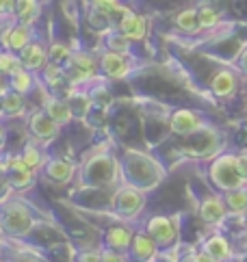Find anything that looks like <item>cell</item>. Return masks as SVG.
Masks as SVG:
<instances>
[{"instance_id": "obj_1", "label": "cell", "mask_w": 247, "mask_h": 262, "mask_svg": "<svg viewBox=\"0 0 247 262\" xmlns=\"http://www.w3.org/2000/svg\"><path fill=\"white\" fill-rule=\"evenodd\" d=\"M123 184H132L141 191H150L165 178V169L156 158L139 149H126L119 161Z\"/></svg>"}, {"instance_id": "obj_2", "label": "cell", "mask_w": 247, "mask_h": 262, "mask_svg": "<svg viewBox=\"0 0 247 262\" xmlns=\"http://www.w3.org/2000/svg\"><path fill=\"white\" fill-rule=\"evenodd\" d=\"M121 178V167L109 154H96L78 167V186L80 189H98L111 186Z\"/></svg>"}, {"instance_id": "obj_3", "label": "cell", "mask_w": 247, "mask_h": 262, "mask_svg": "<svg viewBox=\"0 0 247 262\" xmlns=\"http://www.w3.org/2000/svg\"><path fill=\"white\" fill-rule=\"evenodd\" d=\"M35 212L22 200H7L0 204V228L9 238H24L35 228Z\"/></svg>"}, {"instance_id": "obj_4", "label": "cell", "mask_w": 247, "mask_h": 262, "mask_svg": "<svg viewBox=\"0 0 247 262\" xmlns=\"http://www.w3.org/2000/svg\"><path fill=\"white\" fill-rule=\"evenodd\" d=\"M208 178H211V182L223 193L247 186V180L243 178L239 165H236V156L234 154L217 156L215 161L211 163V167H208Z\"/></svg>"}, {"instance_id": "obj_5", "label": "cell", "mask_w": 247, "mask_h": 262, "mask_svg": "<svg viewBox=\"0 0 247 262\" xmlns=\"http://www.w3.org/2000/svg\"><path fill=\"white\" fill-rule=\"evenodd\" d=\"M146 208V191L132 184H121L111 198V210L119 219H135Z\"/></svg>"}, {"instance_id": "obj_6", "label": "cell", "mask_w": 247, "mask_h": 262, "mask_svg": "<svg viewBox=\"0 0 247 262\" xmlns=\"http://www.w3.org/2000/svg\"><path fill=\"white\" fill-rule=\"evenodd\" d=\"M146 232L150 234L158 249H172L178 245L180 238V226L176 217H165V214H156L150 217L146 223Z\"/></svg>"}, {"instance_id": "obj_7", "label": "cell", "mask_w": 247, "mask_h": 262, "mask_svg": "<svg viewBox=\"0 0 247 262\" xmlns=\"http://www.w3.org/2000/svg\"><path fill=\"white\" fill-rule=\"evenodd\" d=\"M35 39V29L33 24H22V22H13L9 24L7 29L0 35V46L5 50L11 52H20L22 48H26L28 43Z\"/></svg>"}, {"instance_id": "obj_8", "label": "cell", "mask_w": 247, "mask_h": 262, "mask_svg": "<svg viewBox=\"0 0 247 262\" xmlns=\"http://www.w3.org/2000/svg\"><path fill=\"white\" fill-rule=\"evenodd\" d=\"M202 128H204L202 117L191 108H176L169 115V130L178 137H193Z\"/></svg>"}, {"instance_id": "obj_9", "label": "cell", "mask_w": 247, "mask_h": 262, "mask_svg": "<svg viewBox=\"0 0 247 262\" xmlns=\"http://www.w3.org/2000/svg\"><path fill=\"white\" fill-rule=\"evenodd\" d=\"M132 59L130 54H121V52H111L104 50L100 54V74L104 78H126L132 72Z\"/></svg>"}, {"instance_id": "obj_10", "label": "cell", "mask_w": 247, "mask_h": 262, "mask_svg": "<svg viewBox=\"0 0 247 262\" xmlns=\"http://www.w3.org/2000/svg\"><path fill=\"white\" fill-rule=\"evenodd\" d=\"M158 245L154 243V238L150 236L146 230L135 232V238H132L130 247L126 251L128 262H152L158 256Z\"/></svg>"}, {"instance_id": "obj_11", "label": "cell", "mask_w": 247, "mask_h": 262, "mask_svg": "<svg viewBox=\"0 0 247 262\" xmlns=\"http://www.w3.org/2000/svg\"><path fill=\"white\" fill-rule=\"evenodd\" d=\"M39 171H42V176L46 178V180H50L54 184H65V182H70L72 178L76 176V171H78V165L68 161V158L52 156V158H48V161L44 163V167Z\"/></svg>"}, {"instance_id": "obj_12", "label": "cell", "mask_w": 247, "mask_h": 262, "mask_svg": "<svg viewBox=\"0 0 247 262\" xmlns=\"http://www.w3.org/2000/svg\"><path fill=\"white\" fill-rule=\"evenodd\" d=\"M17 54H20L22 68L28 72H42L46 68V63H48V46H46V41L39 39V37H35V39Z\"/></svg>"}, {"instance_id": "obj_13", "label": "cell", "mask_w": 247, "mask_h": 262, "mask_svg": "<svg viewBox=\"0 0 247 262\" xmlns=\"http://www.w3.org/2000/svg\"><path fill=\"white\" fill-rule=\"evenodd\" d=\"M59 124L46 113V108H37L35 113L28 117V133L39 141H52V139L59 135Z\"/></svg>"}, {"instance_id": "obj_14", "label": "cell", "mask_w": 247, "mask_h": 262, "mask_svg": "<svg viewBox=\"0 0 247 262\" xmlns=\"http://www.w3.org/2000/svg\"><path fill=\"white\" fill-rule=\"evenodd\" d=\"M132 238H135V230H130L128 226H111L102 234V247L126 254Z\"/></svg>"}, {"instance_id": "obj_15", "label": "cell", "mask_w": 247, "mask_h": 262, "mask_svg": "<svg viewBox=\"0 0 247 262\" xmlns=\"http://www.w3.org/2000/svg\"><path fill=\"white\" fill-rule=\"evenodd\" d=\"M117 29L126 35L130 41H141L148 35V22H146L143 15H139V13H135V11H130L128 9V11L119 17Z\"/></svg>"}, {"instance_id": "obj_16", "label": "cell", "mask_w": 247, "mask_h": 262, "mask_svg": "<svg viewBox=\"0 0 247 262\" xmlns=\"http://www.w3.org/2000/svg\"><path fill=\"white\" fill-rule=\"evenodd\" d=\"M225 214H228V206L221 195H208V198H204L202 204H199V217H202V221L208 223V226L221 223L225 219Z\"/></svg>"}, {"instance_id": "obj_17", "label": "cell", "mask_w": 247, "mask_h": 262, "mask_svg": "<svg viewBox=\"0 0 247 262\" xmlns=\"http://www.w3.org/2000/svg\"><path fill=\"white\" fill-rule=\"evenodd\" d=\"M239 89V78L230 70H219L211 80V91L217 98H230Z\"/></svg>"}, {"instance_id": "obj_18", "label": "cell", "mask_w": 247, "mask_h": 262, "mask_svg": "<svg viewBox=\"0 0 247 262\" xmlns=\"http://www.w3.org/2000/svg\"><path fill=\"white\" fill-rule=\"evenodd\" d=\"M5 87L26 98L35 89V72H28L22 68L13 74H9V76H5Z\"/></svg>"}, {"instance_id": "obj_19", "label": "cell", "mask_w": 247, "mask_h": 262, "mask_svg": "<svg viewBox=\"0 0 247 262\" xmlns=\"http://www.w3.org/2000/svg\"><path fill=\"white\" fill-rule=\"evenodd\" d=\"M44 108H46V113H48L59 126L70 124V121L74 119V111H72V106L68 104V100H63V98H56V96L46 98Z\"/></svg>"}, {"instance_id": "obj_20", "label": "cell", "mask_w": 247, "mask_h": 262, "mask_svg": "<svg viewBox=\"0 0 247 262\" xmlns=\"http://www.w3.org/2000/svg\"><path fill=\"white\" fill-rule=\"evenodd\" d=\"M202 249L206 251L208 256H213L217 262H225L232 258V247L230 243H228L225 236L221 234H213V236H208L204 243H202Z\"/></svg>"}, {"instance_id": "obj_21", "label": "cell", "mask_w": 247, "mask_h": 262, "mask_svg": "<svg viewBox=\"0 0 247 262\" xmlns=\"http://www.w3.org/2000/svg\"><path fill=\"white\" fill-rule=\"evenodd\" d=\"M0 108H3V115L17 117L26 111V100H24V96H20V93L5 87L0 91Z\"/></svg>"}, {"instance_id": "obj_22", "label": "cell", "mask_w": 247, "mask_h": 262, "mask_svg": "<svg viewBox=\"0 0 247 262\" xmlns=\"http://www.w3.org/2000/svg\"><path fill=\"white\" fill-rule=\"evenodd\" d=\"M130 48H132V41L119 29H111V31H107V35H104V50L130 54Z\"/></svg>"}, {"instance_id": "obj_23", "label": "cell", "mask_w": 247, "mask_h": 262, "mask_svg": "<svg viewBox=\"0 0 247 262\" xmlns=\"http://www.w3.org/2000/svg\"><path fill=\"white\" fill-rule=\"evenodd\" d=\"M37 15H39V3L37 0H15V11H13L15 22L33 24Z\"/></svg>"}, {"instance_id": "obj_24", "label": "cell", "mask_w": 247, "mask_h": 262, "mask_svg": "<svg viewBox=\"0 0 247 262\" xmlns=\"http://www.w3.org/2000/svg\"><path fill=\"white\" fill-rule=\"evenodd\" d=\"M22 158L26 161V165L31 167L33 171H37V169H42L44 167V163L48 161V158H46V154H44V149L39 147V143L37 141H28L24 147H22Z\"/></svg>"}, {"instance_id": "obj_25", "label": "cell", "mask_w": 247, "mask_h": 262, "mask_svg": "<svg viewBox=\"0 0 247 262\" xmlns=\"http://www.w3.org/2000/svg\"><path fill=\"white\" fill-rule=\"evenodd\" d=\"M176 26L187 35L197 33L202 26H199V17H197V9H182L176 15Z\"/></svg>"}, {"instance_id": "obj_26", "label": "cell", "mask_w": 247, "mask_h": 262, "mask_svg": "<svg viewBox=\"0 0 247 262\" xmlns=\"http://www.w3.org/2000/svg\"><path fill=\"white\" fill-rule=\"evenodd\" d=\"M7 184L13 191H26L35 184V171H7Z\"/></svg>"}, {"instance_id": "obj_27", "label": "cell", "mask_w": 247, "mask_h": 262, "mask_svg": "<svg viewBox=\"0 0 247 262\" xmlns=\"http://www.w3.org/2000/svg\"><path fill=\"white\" fill-rule=\"evenodd\" d=\"M223 202L228 206V210L234 212V214H241L247 210V189H234V191H228L223 193Z\"/></svg>"}, {"instance_id": "obj_28", "label": "cell", "mask_w": 247, "mask_h": 262, "mask_svg": "<svg viewBox=\"0 0 247 262\" xmlns=\"http://www.w3.org/2000/svg\"><path fill=\"white\" fill-rule=\"evenodd\" d=\"M42 78H44V82H46L48 87L56 89L68 76H65V68H63V65L50 63V61H48V63H46V68L42 70Z\"/></svg>"}, {"instance_id": "obj_29", "label": "cell", "mask_w": 247, "mask_h": 262, "mask_svg": "<svg viewBox=\"0 0 247 262\" xmlns=\"http://www.w3.org/2000/svg\"><path fill=\"white\" fill-rule=\"evenodd\" d=\"M17 70H22V61H20V54L11 52V50H0V74L3 76H9Z\"/></svg>"}, {"instance_id": "obj_30", "label": "cell", "mask_w": 247, "mask_h": 262, "mask_svg": "<svg viewBox=\"0 0 247 262\" xmlns=\"http://www.w3.org/2000/svg\"><path fill=\"white\" fill-rule=\"evenodd\" d=\"M87 22H89V26H91L93 31H100V33H104V31H111V26L115 24V22H113L107 13H102L100 9H96L93 5H91L89 13H87Z\"/></svg>"}, {"instance_id": "obj_31", "label": "cell", "mask_w": 247, "mask_h": 262, "mask_svg": "<svg viewBox=\"0 0 247 262\" xmlns=\"http://www.w3.org/2000/svg\"><path fill=\"white\" fill-rule=\"evenodd\" d=\"M72 57V50L68 48L65 43L61 41H54L48 46V61L50 63H59V65H65Z\"/></svg>"}, {"instance_id": "obj_32", "label": "cell", "mask_w": 247, "mask_h": 262, "mask_svg": "<svg viewBox=\"0 0 247 262\" xmlns=\"http://www.w3.org/2000/svg\"><path fill=\"white\" fill-rule=\"evenodd\" d=\"M197 17H199V26H202V29H213V26L219 24V11L208 5L197 9Z\"/></svg>"}, {"instance_id": "obj_33", "label": "cell", "mask_w": 247, "mask_h": 262, "mask_svg": "<svg viewBox=\"0 0 247 262\" xmlns=\"http://www.w3.org/2000/svg\"><path fill=\"white\" fill-rule=\"evenodd\" d=\"M76 262H102V247L78 251L76 254Z\"/></svg>"}, {"instance_id": "obj_34", "label": "cell", "mask_w": 247, "mask_h": 262, "mask_svg": "<svg viewBox=\"0 0 247 262\" xmlns=\"http://www.w3.org/2000/svg\"><path fill=\"white\" fill-rule=\"evenodd\" d=\"M102 262H128V258H126V254L102 247Z\"/></svg>"}, {"instance_id": "obj_35", "label": "cell", "mask_w": 247, "mask_h": 262, "mask_svg": "<svg viewBox=\"0 0 247 262\" xmlns=\"http://www.w3.org/2000/svg\"><path fill=\"white\" fill-rule=\"evenodd\" d=\"M15 0H0V15H13Z\"/></svg>"}, {"instance_id": "obj_36", "label": "cell", "mask_w": 247, "mask_h": 262, "mask_svg": "<svg viewBox=\"0 0 247 262\" xmlns=\"http://www.w3.org/2000/svg\"><path fill=\"white\" fill-rule=\"evenodd\" d=\"M236 165H239V169H241L243 178L247 180V152H243V154H236Z\"/></svg>"}, {"instance_id": "obj_37", "label": "cell", "mask_w": 247, "mask_h": 262, "mask_svg": "<svg viewBox=\"0 0 247 262\" xmlns=\"http://www.w3.org/2000/svg\"><path fill=\"white\" fill-rule=\"evenodd\" d=\"M191 262H217L213 256H208L204 249H199L197 254H193V258H191Z\"/></svg>"}, {"instance_id": "obj_38", "label": "cell", "mask_w": 247, "mask_h": 262, "mask_svg": "<svg viewBox=\"0 0 247 262\" xmlns=\"http://www.w3.org/2000/svg\"><path fill=\"white\" fill-rule=\"evenodd\" d=\"M239 68H241V70L247 74V48L241 52V57H239Z\"/></svg>"}, {"instance_id": "obj_39", "label": "cell", "mask_w": 247, "mask_h": 262, "mask_svg": "<svg viewBox=\"0 0 247 262\" xmlns=\"http://www.w3.org/2000/svg\"><path fill=\"white\" fill-rule=\"evenodd\" d=\"M5 143H7V130H5L3 124H0V149L5 147Z\"/></svg>"}, {"instance_id": "obj_40", "label": "cell", "mask_w": 247, "mask_h": 262, "mask_svg": "<svg viewBox=\"0 0 247 262\" xmlns=\"http://www.w3.org/2000/svg\"><path fill=\"white\" fill-rule=\"evenodd\" d=\"M7 184V178H3V167H0V186Z\"/></svg>"}, {"instance_id": "obj_41", "label": "cell", "mask_w": 247, "mask_h": 262, "mask_svg": "<svg viewBox=\"0 0 247 262\" xmlns=\"http://www.w3.org/2000/svg\"><path fill=\"white\" fill-rule=\"evenodd\" d=\"M0 262H7V260H3V256H0Z\"/></svg>"}, {"instance_id": "obj_42", "label": "cell", "mask_w": 247, "mask_h": 262, "mask_svg": "<svg viewBox=\"0 0 247 262\" xmlns=\"http://www.w3.org/2000/svg\"><path fill=\"white\" fill-rule=\"evenodd\" d=\"M28 262H39V260H28Z\"/></svg>"}, {"instance_id": "obj_43", "label": "cell", "mask_w": 247, "mask_h": 262, "mask_svg": "<svg viewBox=\"0 0 247 262\" xmlns=\"http://www.w3.org/2000/svg\"><path fill=\"white\" fill-rule=\"evenodd\" d=\"M7 262H13V260H7Z\"/></svg>"}, {"instance_id": "obj_44", "label": "cell", "mask_w": 247, "mask_h": 262, "mask_svg": "<svg viewBox=\"0 0 247 262\" xmlns=\"http://www.w3.org/2000/svg\"><path fill=\"white\" fill-rule=\"evenodd\" d=\"M0 247H3V245H0Z\"/></svg>"}]
</instances>
